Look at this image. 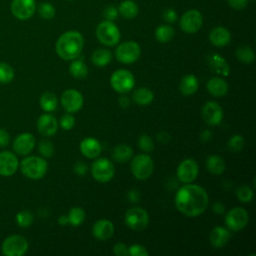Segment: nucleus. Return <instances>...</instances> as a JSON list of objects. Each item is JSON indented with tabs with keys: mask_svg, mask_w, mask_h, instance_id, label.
Returning <instances> with one entry per match:
<instances>
[{
	"mask_svg": "<svg viewBox=\"0 0 256 256\" xmlns=\"http://www.w3.org/2000/svg\"><path fill=\"white\" fill-rule=\"evenodd\" d=\"M208 194L204 188L195 184L182 186L175 195L176 208L187 217H197L207 208Z\"/></svg>",
	"mask_w": 256,
	"mask_h": 256,
	"instance_id": "f257e3e1",
	"label": "nucleus"
},
{
	"mask_svg": "<svg viewBox=\"0 0 256 256\" xmlns=\"http://www.w3.org/2000/svg\"><path fill=\"white\" fill-rule=\"evenodd\" d=\"M84 39L80 32L71 30L63 33L57 40L55 50L58 56L64 60H74L82 52Z\"/></svg>",
	"mask_w": 256,
	"mask_h": 256,
	"instance_id": "f03ea898",
	"label": "nucleus"
},
{
	"mask_svg": "<svg viewBox=\"0 0 256 256\" xmlns=\"http://www.w3.org/2000/svg\"><path fill=\"white\" fill-rule=\"evenodd\" d=\"M19 167L26 178L39 180L45 176L48 169V163L42 157L28 156L19 163Z\"/></svg>",
	"mask_w": 256,
	"mask_h": 256,
	"instance_id": "7ed1b4c3",
	"label": "nucleus"
},
{
	"mask_svg": "<svg viewBox=\"0 0 256 256\" xmlns=\"http://www.w3.org/2000/svg\"><path fill=\"white\" fill-rule=\"evenodd\" d=\"M96 36L102 44L111 47L119 43L121 33L113 21L104 20L98 24L96 28Z\"/></svg>",
	"mask_w": 256,
	"mask_h": 256,
	"instance_id": "20e7f679",
	"label": "nucleus"
},
{
	"mask_svg": "<svg viewBox=\"0 0 256 256\" xmlns=\"http://www.w3.org/2000/svg\"><path fill=\"white\" fill-rule=\"evenodd\" d=\"M130 169L136 179L146 180L151 176L153 172L154 163L149 155L138 154L132 159Z\"/></svg>",
	"mask_w": 256,
	"mask_h": 256,
	"instance_id": "39448f33",
	"label": "nucleus"
},
{
	"mask_svg": "<svg viewBox=\"0 0 256 256\" xmlns=\"http://www.w3.org/2000/svg\"><path fill=\"white\" fill-rule=\"evenodd\" d=\"M29 248L28 241L21 235H10L2 242L1 253L5 256H23Z\"/></svg>",
	"mask_w": 256,
	"mask_h": 256,
	"instance_id": "423d86ee",
	"label": "nucleus"
},
{
	"mask_svg": "<svg viewBox=\"0 0 256 256\" xmlns=\"http://www.w3.org/2000/svg\"><path fill=\"white\" fill-rule=\"evenodd\" d=\"M110 85L116 92L125 94L133 89L135 85V78L130 71L126 69H119L111 75Z\"/></svg>",
	"mask_w": 256,
	"mask_h": 256,
	"instance_id": "0eeeda50",
	"label": "nucleus"
},
{
	"mask_svg": "<svg viewBox=\"0 0 256 256\" xmlns=\"http://www.w3.org/2000/svg\"><path fill=\"white\" fill-rule=\"evenodd\" d=\"M141 48L135 41H126L119 44L115 50L116 59L123 64H132L139 59Z\"/></svg>",
	"mask_w": 256,
	"mask_h": 256,
	"instance_id": "6e6552de",
	"label": "nucleus"
},
{
	"mask_svg": "<svg viewBox=\"0 0 256 256\" xmlns=\"http://www.w3.org/2000/svg\"><path fill=\"white\" fill-rule=\"evenodd\" d=\"M125 224L134 231H142L149 224V215L141 207H132L125 213Z\"/></svg>",
	"mask_w": 256,
	"mask_h": 256,
	"instance_id": "1a4fd4ad",
	"label": "nucleus"
},
{
	"mask_svg": "<svg viewBox=\"0 0 256 256\" xmlns=\"http://www.w3.org/2000/svg\"><path fill=\"white\" fill-rule=\"evenodd\" d=\"M114 173V165L108 158H99L91 165V174L100 183L109 182L113 178Z\"/></svg>",
	"mask_w": 256,
	"mask_h": 256,
	"instance_id": "9d476101",
	"label": "nucleus"
},
{
	"mask_svg": "<svg viewBox=\"0 0 256 256\" xmlns=\"http://www.w3.org/2000/svg\"><path fill=\"white\" fill-rule=\"evenodd\" d=\"M224 220L229 230L237 232L246 227L249 221V214L245 208L237 206L226 213Z\"/></svg>",
	"mask_w": 256,
	"mask_h": 256,
	"instance_id": "9b49d317",
	"label": "nucleus"
},
{
	"mask_svg": "<svg viewBox=\"0 0 256 256\" xmlns=\"http://www.w3.org/2000/svg\"><path fill=\"white\" fill-rule=\"evenodd\" d=\"M35 0H12L10 4L11 14L20 21L30 19L36 11Z\"/></svg>",
	"mask_w": 256,
	"mask_h": 256,
	"instance_id": "f8f14e48",
	"label": "nucleus"
},
{
	"mask_svg": "<svg viewBox=\"0 0 256 256\" xmlns=\"http://www.w3.org/2000/svg\"><path fill=\"white\" fill-rule=\"evenodd\" d=\"M203 24V17L200 11L196 9H191L186 11L180 18V28L182 31L188 34L196 33L200 30Z\"/></svg>",
	"mask_w": 256,
	"mask_h": 256,
	"instance_id": "ddd939ff",
	"label": "nucleus"
},
{
	"mask_svg": "<svg viewBox=\"0 0 256 256\" xmlns=\"http://www.w3.org/2000/svg\"><path fill=\"white\" fill-rule=\"evenodd\" d=\"M199 172L198 164L194 159L188 158L183 160L177 167V178L182 183H191L193 182Z\"/></svg>",
	"mask_w": 256,
	"mask_h": 256,
	"instance_id": "4468645a",
	"label": "nucleus"
},
{
	"mask_svg": "<svg viewBox=\"0 0 256 256\" xmlns=\"http://www.w3.org/2000/svg\"><path fill=\"white\" fill-rule=\"evenodd\" d=\"M61 104L62 107L68 113H76L83 106V96L82 94L75 89H68L64 91L61 95Z\"/></svg>",
	"mask_w": 256,
	"mask_h": 256,
	"instance_id": "2eb2a0df",
	"label": "nucleus"
},
{
	"mask_svg": "<svg viewBox=\"0 0 256 256\" xmlns=\"http://www.w3.org/2000/svg\"><path fill=\"white\" fill-rule=\"evenodd\" d=\"M201 115L206 124L216 126L219 125L223 119V110L217 102L208 101L204 104Z\"/></svg>",
	"mask_w": 256,
	"mask_h": 256,
	"instance_id": "dca6fc26",
	"label": "nucleus"
},
{
	"mask_svg": "<svg viewBox=\"0 0 256 256\" xmlns=\"http://www.w3.org/2000/svg\"><path fill=\"white\" fill-rule=\"evenodd\" d=\"M35 144H36V140L33 134L29 132H24L16 136L12 146L15 154L26 156L34 149Z\"/></svg>",
	"mask_w": 256,
	"mask_h": 256,
	"instance_id": "f3484780",
	"label": "nucleus"
},
{
	"mask_svg": "<svg viewBox=\"0 0 256 256\" xmlns=\"http://www.w3.org/2000/svg\"><path fill=\"white\" fill-rule=\"evenodd\" d=\"M19 163L15 153L7 150L0 152V175L4 177L12 176L18 170Z\"/></svg>",
	"mask_w": 256,
	"mask_h": 256,
	"instance_id": "a211bd4d",
	"label": "nucleus"
},
{
	"mask_svg": "<svg viewBox=\"0 0 256 256\" xmlns=\"http://www.w3.org/2000/svg\"><path fill=\"white\" fill-rule=\"evenodd\" d=\"M37 129L39 133L45 137L53 136L58 130V122L53 115L45 113L38 118Z\"/></svg>",
	"mask_w": 256,
	"mask_h": 256,
	"instance_id": "6ab92c4d",
	"label": "nucleus"
},
{
	"mask_svg": "<svg viewBox=\"0 0 256 256\" xmlns=\"http://www.w3.org/2000/svg\"><path fill=\"white\" fill-rule=\"evenodd\" d=\"M92 234L98 240H107L114 234V225L107 219H100L94 223Z\"/></svg>",
	"mask_w": 256,
	"mask_h": 256,
	"instance_id": "aec40b11",
	"label": "nucleus"
},
{
	"mask_svg": "<svg viewBox=\"0 0 256 256\" xmlns=\"http://www.w3.org/2000/svg\"><path fill=\"white\" fill-rule=\"evenodd\" d=\"M80 151L81 153L89 159H94L98 157L101 153V144L99 141L93 137H87L84 138L80 143Z\"/></svg>",
	"mask_w": 256,
	"mask_h": 256,
	"instance_id": "412c9836",
	"label": "nucleus"
},
{
	"mask_svg": "<svg viewBox=\"0 0 256 256\" xmlns=\"http://www.w3.org/2000/svg\"><path fill=\"white\" fill-rule=\"evenodd\" d=\"M230 236L231 233L227 228H224L222 226H216L211 230L209 234V240L214 248L219 249L227 244Z\"/></svg>",
	"mask_w": 256,
	"mask_h": 256,
	"instance_id": "4be33fe9",
	"label": "nucleus"
},
{
	"mask_svg": "<svg viewBox=\"0 0 256 256\" xmlns=\"http://www.w3.org/2000/svg\"><path fill=\"white\" fill-rule=\"evenodd\" d=\"M209 40L216 47H224L230 43L231 33L227 28L218 26L210 31Z\"/></svg>",
	"mask_w": 256,
	"mask_h": 256,
	"instance_id": "5701e85b",
	"label": "nucleus"
},
{
	"mask_svg": "<svg viewBox=\"0 0 256 256\" xmlns=\"http://www.w3.org/2000/svg\"><path fill=\"white\" fill-rule=\"evenodd\" d=\"M208 65L210 69L222 76H228L230 73V66L227 61L218 53H212L208 56Z\"/></svg>",
	"mask_w": 256,
	"mask_h": 256,
	"instance_id": "b1692460",
	"label": "nucleus"
},
{
	"mask_svg": "<svg viewBox=\"0 0 256 256\" xmlns=\"http://www.w3.org/2000/svg\"><path fill=\"white\" fill-rule=\"evenodd\" d=\"M207 91L215 97L225 96L228 92V84L227 82L220 77H212L208 80L206 84Z\"/></svg>",
	"mask_w": 256,
	"mask_h": 256,
	"instance_id": "393cba45",
	"label": "nucleus"
},
{
	"mask_svg": "<svg viewBox=\"0 0 256 256\" xmlns=\"http://www.w3.org/2000/svg\"><path fill=\"white\" fill-rule=\"evenodd\" d=\"M198 87H199V81L197 77L193 74L185 75L181 79L180 85H179L180 92L184 96H190L194 94L198 90Z\"/></svg>",
	"mask_w": 256,
	"mask_h": 256,
	"instance_id": "a878e982",
	"label": "nucleus"
},
{
	"mask_svg": "<svg viewBox=\"0 0 256 256\" xmlns=\"http://www.w3.org/2000/svg\"><path fill=\"white\" fill-rule=\"evenodd\" d=\"M132 99L136 104L140 106H146L153 101L154 93L147 87H140L133 92Z\"/></svg>",
	"mask_w": 256,
	"mask_h": 256,
	"instance_id": "bb28decb",
	"label": "nucleus"
},
{
	"mask_svg": "<svg viewBox=\"0 0 256 256\" xmlns=\"http://www.w3.org/2000/svg\"><path fill=\"white\" fill-rule=\"evenodd\" d=\"M206 168L213 175H221L225 171V161L218 155H210L206 158Z\"/></svg>",
	"mask_w": 256,
	"mask_h": 256,
	"instance_id": "cd10ccee",
	"label": "nucleus"
},
{
	"mask_svg": "<svg viewBox=\"0 0 256 256\" xmlns=\"http://www.w3.org/2000/svg\"><path fill=\"white\" fill-rule=\"evenodd\" d=\"M133 156V150L126 144H119L112 150V158L119 163H125L129 161Z\"/></svg>",
	"mask_w": 256,
	"mask_h": 256,
	"instance_id": "c85d7f7f",
	"label": "nucleus"
},
{
	"mask_svg": "<svg viewBox=\"0 0 256 256\" xmlns=\"http://www.w3.org/2000/svg\"><path fill=\"white\" fill-rule=\"evenodd\" d=\"M112 60V53L108 49L99 48L96 49L91 56V61L98 67H104L108 65Z\"/></svg>",
	"mask_w": 256,
	"mask_h": 256,
	"instance_id": "c756f323",
	"label": "nucleus"
},
{
	"mask_svg": "<svg viewBox=\"0 0 256 256\" xmlns=\"http://www.w3.org/2000/svg\"><path fill=\"white\" fill-rule=\"evenodd\" d=\"M138 6L131 0H125L120 3L118 7V13L125 19H133L138 14Z\"/></svg>",
	"mask_w": 256,
	"mask_h": 256,
	"instance_id": "7c9ffc66",
	"label": "nucleus"
},
{
	"mask_svg": "<svg viewBox=\"0 0 256 256\" xmlns=\"http://www.w3.org/2000/svg\"><path fill=\"white\" fill-rule=\"evenodd\" d=\"M40 107L45 112H53L57 108L58 100L54 93L52 92H44L39 100Z\"/></svg>",
	"mask_w": 256,
	"mask_h": 256,
	"instance_id": "2f4dec72",
	"label": "nucleus"
},
{
	"mask_svg": "<svg viewBox=\"0 0 256 256\" xmlns=\"http://www.w3.org/2000/svg\"><path fill=\"white\" fill-rule=\"evenodd\" d=\"M235 56L240 62L245 64H250L255 60V53L253 49L247 45L238 47L235 51Z\"/></svg>",
	"mask_w": 256,
	"mask_h": 256,
	"instance_id": "473e14b6",
	"label": "nucleus"
},
{
	"mask_svg": "<svg viewBox=\"0 0 256 256\" xmlns=\"http://www.w3.org/2000/svg\"><path fill=\"white\" fill-rule=\"evenodd\" d=\"M175 31L169 25H160L155 30V38L160 43H167L174 37Z\"/></svg>",
	"mask_w": 256,
	"mask_h": 256,
	"instance_id": "72a5a7b5",
	"label": "nucleus"
},
{
	"mask_svg": "<svg viewBox=\"0 0 256 256\" xmlns=\"http://www.w3.org/2000/svg\"><path fill=\"white\" fill-rule=\"evenodd\" d=\"M69 72L73 77H75L77 79H82L87 76L88 67L86 66V64L83 61L74 60L69 66Z\"/></svg>",
	"mask_w": 256,
	"mask_h": 256,
	"instance_id": "f704fd0d",
	"label": "nucleus"
},
{
	"mask_svg": "<svg viewBox=\"0 0 256 256\" xmlns=\"http://www.w3.org/2000/svg\"><path fill=\"white\" fill-rule=\"evenodd\" d=\"M69 224L77 227L80 226L85 219V211L81 207H72L67 214Z\"/></svg>",
	"mask_w": 256,
	"mask_h": 256,
	"instance_id": "c9c22d12",
	"label": "nucleus"
},
{
	"mask_svg": "<svg viewBox=\"0 0 256 256\" xmlns=\"http://www.w3.org/2000/svg\"><path fill=\"white\" fill-rule=\"evenodd\" d=\"M15 76L14 69L6 62H0V83H10Z\"/></svg>",
	"mask_w": 256,
	"mask_h": 256,
	"instance_id": "e433bc0d",
	"label": "nucleus"
},
{
	"mask_svg": "<svg viewBox=\"0 0 256 256\" xmlns=\"http://www.w3.org/2000/svg\"><path fill=\"white\" fill-rule=\"evenodd\" d=\"M37 11H38V15L44 20H50V19L54 18L55 14H56L55 7L49 2H42L38 6Z\"/></svg>",
	"mask_w": 256,
	"mask_h": 256,
	"instance_id": "4c0bfd02",
	"label": "nucleus"
},
{
	"mask_svg": "<svg viewBox=\"0 0 256 256\" xmlns=\"http://www.w3.org/2000/svg\"><path fill=\"white\" fill-rule=\"evenodd\" d=\"M16 223L19 227L27 228L33 222V214L29 210H22L16 214Z\"/></svg>",
	"mask_w": 256,
	"mask_h": 256,
	"instance_id": "58836bf2",
	"label": "nucleus"
},
{
	"mask_svg": "<svg viewBox=\"0 0 256 256\" xmlns=\"http://www.w3.org/2000/svg\"><path fill=\"white\" fill-rule=\"evenodd\" d=\"M236 196L239 201L243 203H248L253 199L254 192L249 186L241 185L236 189Z\"/></svg>",
	"mask_w": 256,
	"mask_h": 256,
	"instance_id": "ea45409f",
	"label": "nucleus"
},
{
	"mask_svg": "<svg viewBox=\"0 0 256 256\" xmlns=\"http://www.w3.org/2000/svg\"><path fill=\"white\" fill-rule=\"evenodd\" d=\"M244 145H245V140L243 138V136L239 135V134H235L233 135L228 143H227V146H228V149L231 151V152H240L243 148H244Z\"/></svg>",
	"mask_w": 256,
	"mask_h": 256,
	"instance_id": "a19ab883",
	"label": "nucleus"
},
{
	"mask_svg": "<svg viewBox=\"0 0 256 256\" xmlns=\"http://www.w3.org/2000/svg\"><path fill=\"white\" fill-rule=\"evenodd\" d=\"M38 151L43 157L50 158L54 154V145L49 140H42L38 144Z\"/></svg>",
	"mask_w": 256,
	"mask_h": 256,
	"instance_id": "79ce46f5",
	"label": "nucleus"
},
{
	"mask_svg": "<svg viewBox=\"0 0 256 256\" xmlns=\"http://www.w3.org/2000/svg\"><path fill=\"white\" fill-rule=\"evenodd\" d=\"M138 146L143 152L149 153L153 150L154 143L152 138L148 134H142L138 139Z\"/></svg>",
	"mask_w": 256,
	"mask_h": 256,
	"instance_id": "37998d69",
	"label": "nucleus"
},
{
	"mask_svg": "<svg viewBox=\"0 0 256 256\" xmlns=\"http://www.w3.org/2000/svg\"><path fill=\"white\" fill-rule=\"evenodd\" d=\"M59 124H60V127L63 129V130H70L74 127L75 125V118L74 116L72 115V113H67V114H64L60 120H59Z\"/></svg>",
	"mask_w": 256,
	"mask_h": 256,
	"instance_id": "c03bdc74",
	"label": "nucleus"
},
{
	"mask_svg": "<svg viewBox=\"0 0 256 256\" xmlns=\"http://www.w3.org/2000/svg\"><path fill=\"white\" fill-rule=\"evenodd\" d=\"M128 252L130 256H148L149 252L147 249L140 244H133L128 247Z\"/></svg>",
	"mask_w": 256,
	"mask_h": 256,
	"instance_id": "a18cd8bd",
	"label": "nucleus"
},
{
	"mask_svg": "<svg viewBox=\"0 0 256 256\" xmlns=\"http://www.w3.org/2000/svg\"><path fill=\"white\" fill-rule=\"evenodd\" d=\"M118 9L114 6H108L103 11V16L108 21H114L118 17Z\"/></svg>",
	"mask_w": 256,
	"mask_h": 256,
	"instance_id": "49530a36",
	"label": "nucleus"
},
{
	"mask_svg": "<svg viewBox=\"0 0 256 256\" xmlns=\"http://www.w3.org/2000/svg\"><path fill=\"white\" fill-rule=\"evenodd\" d=\"M113 253L117 256H128V246L122 242H118L113 247Z\"/></svg>",
	"mask_w": 256,
	"mask_h": 256,
	"instance_id": "de8ad7c7",
	"label": "nucleus"
},
{
	"mask_svg": "<svg viewBox=\"0 0 256 256\" xmlns=\"http://www.w3.org/2000/svg\"><path fill=\"white\" fill-rule=\"evenodd\" d=\"M162 17H163L164 21H166L168 23H174L177 20V13L174 9L168 8L163 11Z\"/></svg>",
	"mask_w": 256,
	"mask_h": 256,
	"instance_id": "09e8293b",
	"label": "nucleus"
},
{
	"mask_svg": "<svg viewBox=\"0 0 256 256\" xmlns=\"http://www.w3.org/2000/svg\"><path fill=\"white\" fill-rule=\"evenodd\" d=\"M227 3L235 10H242L247 6L248 0H227Z\"/></svg>",
	"mask_w": 256,
	"mask_h": 256,
	"instance_id": "8fccbe9b",
	"label": "nucleus"
},
{
	"mask_svg": "<svg viewBox=\"0 0 256 256\" xmlns=\"http://www.w3.org/2000/svg\"><path fill=\"white\" fill-rule=\"evenodd\" d=\"M10 143V134L4 128H0V147H6Z\"/></svg>",
	"mask_w": 256,
	"mask_h": 256,
	"instance_id": "3c124183",
	"label": "nucleus"
},
{
	"mask_svg": "<svg viewBox=\"0 0 256 256\" xmlns=\"http://www.w3.org/2000/svg\"><path fill=\"white\" fill-rule=\"evenodd\" d=\"M74 172L79 175V176H84L86 173H87V165L84 163V162H77L75 165H74Z\"/></svg>",
	"mask_w": 256,
	"mask_h": 256,
	"instance_id": "603ef678",
	"label": "nucleus"
},
{
	"mask_svg": "<svg viewBox=\"0 0 256 256\" xmlns=\"http://www.w3.org/2000/svg\"><path fill=\"white\" fill-rule=\"evenodd\" d=\"M128 199L132 203H137L140 200V192L137 189H132L128 192Z\"/></svg>",
	"mask_w": 256,
	"mask_h": 256,
	"instance_id": "864d4df0",
	"label": "nucleus"
},
{
	"mask_svg": "<svg viewBox=\"0 0 256 256\" xmlns=\"http://www.w3.org/2000/svg\"><path fill=\"white\" fill-rule=\"evenodd\" d=\"M157 140L162 144H166L170 141V135L166 131H161L157 134Z\"/></svg>",
	"mask_w": 256,
	"mask_h": 256,
	"instance_id": "5fc2aeb1",
	"label": "nucleus"
},
{
	"mask_svg": "<svg viewBox=\"0 0 256 256\" xmlns=\"http://www.w3.org/2000/svg\"><path fill=\"white\" fill-rule=\"evenodd\" d=\"M213 137V133L211 130L209 129H206V130H203L201 133H200V140L202 142H208L212 139Z\"/></svg>",
	"mask_w": 256,
	"mask_h": 256,
	"instance_id": "6e6d98bb",
	"label": "nucleus"
},
{
	"mask_svg": "<svg viewBox=\"0 0 256 256\" xmlns=\"http://www.w3.org/2000/svg\"><path fill=\"white\" fill-rule=\"evenodd\" d=\"M212 210L216 213V214H223L225 211V207L221 202H215L212 206Z\"/></svg>",
	"mask_w": 256,
	"mask_h": 256,
	"instance_id": "4d7b16f0",
	"label": "nucleus"
},
{
	"mask_svg": "<svg viewBox=\"0 0 256 256\" xmlns=\"http://www.w3.org/2000/svg\"><path fill=\"white\" fill-rule=\"evenodd\" d=\"M118 103H119V105H120L121 107L126 108V107H128V106L130 105V99H129L127 96L123 95V96H120V97L118 98Z\"/></svg>",
	"mask_w": 256,
	"mask_h": 256,
	"instance_id": "13d9d810",
	"label": "nucleus"
},
{
	"mask_svg": "<svg viewBox=\"0 0 256 256\" xmlns=\"http://www.w3.org/2000/svg\"><path fill=\"white\" fill-rule=\"evenodd\" d=\"M58 223H59L61 226L68 225V224H69L68 216H67V215H61V216L58 218Z\"/></svg>",
	"mask_w": 256,
	"mask_h": 256,
	"instance_id": "bf43d9fd",
	"label": "nucleus"
},
{
	"mask_svg": "<svg viewBox=\"0 0 256 256\" xmlns=\"http://www.w3.org/2000/svg\"><path fill=\"white\" fill-rule=\"evenodd\" d=\"M67 1H71V0H67Z\"/></svg>",
	"mask_w": 256,
	"mask_h": 256,
	"instance_id": "052dcab7",
	"label": "nucleus"
}]
</instances>
